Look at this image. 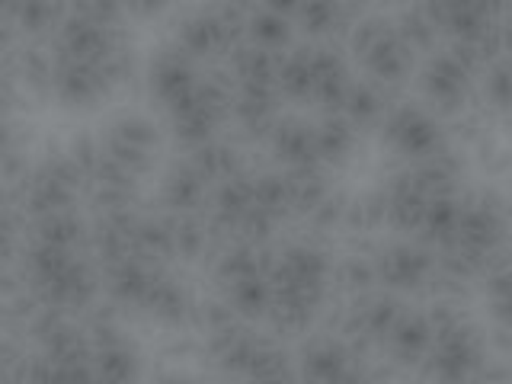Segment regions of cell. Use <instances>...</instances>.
Instances as JSON below:
<instances>
[{
	"label": "cell",
	"mask_w": 512,
	"mask_h": 384,
	"mask_svg": "<svg viewBox=\"0 0 512 384\" xmlns=\"http://www.w3.org/2000/svg\"><path fill=\"white\" fill-rule=\"evenodd\" d=\"M349 90V71L340 52L314 48L311 52V96L327 109V116H340L343 96Z\"/></svg>",
	"instance_id": "obj_9"
},
{
	"label": "cell",
	"mask_w": 512,
	"mask_h": 384,
	"mask_svg": "<svg viewBox=\"0 0 512 384\" xmlns=\"http://www.w3.org/2000/svg\"><path fill=\"white\" fill-rule=\"evenodd\" d=\"M487 100L496 109L509 106V64H506V58L493 61L487 68Z\"/></svg>",
	"instance_id": "obj_45"
},
{
	"label": "cell",
	"mask_w": 512,
	"mask_h": 384,
	"mask_svg": "<svg viewBox=\"0 0 512 384\" xmlns=\"http://www.w3.org/2000/svg\"><path fill=\"white\" fill-rule=\"evenodd\" d=\"M141 304L148 308L151 317L164 320V324H180V320H186V314L192 311L183 288L176 285L173 279L160 276V272H154V279L148 285V292H144Z\"/></svg>",
	"instance_id": "obj_23"
},
{
	"label": "cell",
	"mask_w": 512,
	"mask_h": 384,
	"mask_svg": "<svg viewBox=\"0 0 512 384\" xmlns=\"http://www.w3.org/2000/svg\"><path fill=\"white\" fill-rule=\"evenodd\" d=\"M189 167L196 170L205 183H224V180H231V176L244 173L240 154L231 144H221V141H208V144H199V148H192Z\"/></svg>",
	"instance_id": "obj_24"
},
{
	"label": "cell",
	"mask_w": 512,
	"mask_h": 384,
	"mask_svg": "<svg viewBox=\"0 0 512 384\" xmlns=\"http://www.w3.org/2000/svg\"><path fill=\"white\" fill-rule=\"evenodd\" d=\"M64 20V10L52 4H16L10 7V26L26 36H48Z\"/></svg>",
	"instance_id": "obj_37"
},
{
	"label": "cell",
	"mask_w": 512,
	"mask_h": 384,
	"mask_svg": "<svg viewBox=\"0 0 512 384\" xmlns=\"http://www.w3.org/2000/svg\"><path fill=\"white\" fill-rule=\"evenodd\" d=\"M343 224L352 231H375L388 224V196L384 192H365V196L346 202Z\"/></svg>",
	"instance_id": "obj_38"
},
{
	"label": "cell",
	"mask_w": 512,
	"mask_h": 384,
	"mask_svg": "<svg viewBox=\"0 0 512 384\" xmlns=\"http://www.w3.org/2000/svg\"><path fill=\"white\" fill-rule=\"evenodd\" d=\"M64 372H68V368L55 365L52 359L39 352V356L23 359V365L16 368L13 384H64Z\"/></svg>",
	"instance_id": "obj_43"
},
{
	"label": "cell",
	"mask_w": 512,
	"mask_h": 384,
	"mask_svg": "<svg viewBox=\"0 0 512 384\" xmlns=\"http://www.w3.org/2000/svg\"><path fill=\"white\" fill-rule=\"evenodd\" d=\"M375 282L378 279H375L372 260H359V256H352V260L340 263V269H336V285L349 295H365Z\"/></svg>",
	"instance_id": "obj_42"
},
{
	"label": "cell",
	"mask_w": 512,
	"mask_h": 384,
	"mask_svg": "<svg viewBox=\"0 0 512 384\" xmlns=\"http://www.w3.org/2000/svg\"><path fill=\"white\" fill-rule=\"evenodd\" d=\"M90 368L103 384H135L138 381V359L125 343L93 349Z\"/></svg>",
	"instance_id": "obj_28"
},
{
	"label": "cell",
	"mask_w": 512,
	"mask_h": 384,
	"mask_svg": "<svg viewBox=\"0 0 512 384\" xmlns=\"http://www.w3.org/2000/svg\"><path fill=\"white\" fill-rule=\"evenodd\" d=\"M109 90V80L103 77V68L71 58H52V93L68 106H90Z\"/></svg>",
	"instance_id": "obj_7"
},
{
	"label": "cell",
	"mask_w": 512,
	"mask_h": 384,
	"mask_svg": "<svg viewBox=\"0 0 512 384\" xmlns=\"http://www.w3.org/2000/svg\"><path fill=\"white\" fill-rule=\"evenodd\" d=\"M352 144H356V128L343 116H327L314 128V151L320 164H340L349 157Z\"/></svg>",
	"instance_id": "obj_29"
},
{
	"label": "cell",
	"mask_w": 512,
	"mask_h": 384,
	"mask_svg": "<svg viewBox=\"0 0 512 384\" xmlns=\"http://www.w3.org/2000/svg\"><path fill=\"white\" fill-rule=\"evenodd\" d=\"M384 138H388V144L397 154L426 160L429 154L439 151L442 128L420 106H400L391 112L388 122H384Z\"/></svg>",
	"instance_id": "obj_4"
},
{
	"label": "cell",
	"mask_w": 512,
	"mask_h": 384,
	"mask_svg": "<svg viewBox=\"0 0 512 384\" xmlns=\"http://www.w3.org/2000/svg\"><path fill=\"white\" fill-rule=\"evenodd\" d=\"M247 39L256 48H266V52L276 55L279 48L292 42V20L285 13L272 10V7H250L247 13Z\"/></svg>",
	"instance_id": "obj_21"
},
{
	"label": "cell",
	"mask_w": 512,
	"mask_h": 384,
	"mask_svg": "<svg viewBox=\"0 0 512 384\" xmlns=\"http://www.w3.org/2000/svg\"><path fill=\"white\" fill-rule=\"evenodd\" d=\"M55 48H58L55 55H61V58L103 68V64L109 61V55L122 48V42H119L116 29L100 26V23H93V20H87V16L71 10V13H64L61 26L55 29Z\"/></svg>",
	"instance_id": "obj_2"
},
{
	"label": "cell",
	"mask_w": 512,
	"mask_h": 384,
	"mask_svg": "<svg viewBox=\"0 0 512 384\" xmlns=\"http://www.w3.org/2000/svg\"><path fill=\"white\" fill-rule=\"evenodd\" d=\"M173 228V253H180L183 260H196L208 244V228L196 215H176L170 221Z\"/></svg>",
	"instance_id": "obj_41"
},
{
	"label": "cell",
	"mask_w": 512,
	"mask_h": 384,
	"mask_svg": "<svg viewBox=\"0 0 512 384\" xmlns=\"http://www.w3.org/2000/svg\"><path fill=\"white\" fill-rule=\"evenodd\" d=\"M32 231H36V244H45V247H58V250H74L80 240L87 237V224L80 221V215L74 208L68 212H55V215H42L32 224Z\"/></svg>",
	"instance_id": "obj_26"
},
{
	"label": "cell",
	"mask_w": 512,
	"mask_h": 384,
	"mask_svg": "<svg viewBox=\"0 0 512 384\" xmlns=\"http://www.w3.org/2000/svg\"><path fill=\"white\" fill-rule=\"evenodd\" d=\"M359 58L365 64V71L372 74L378 84H384V87L400 84V80L407 77L410 64H413V52L397 39V32H394L391 23L381 29V36L372 45H368Z\"/></svg>",
	"instance_id": "obj_10"
},
{
	"label": "cell",
	"mask_w": 512,
	"mask_h": 384,
	"mask_svg": "<svg viewBox=\"0 0 512 384\" xmlns=\"http://www.w3.org/2000/svg\"><path fill=\"white\" fill-rule=\"evenodd\" d=\"M272 301V288L266 276H250L228 285V304L240 317H266Z\"/></svg>",
	"instance_id": "obj_33"
},
{
	"label": "cell",
	"mask_w": 512,
	"mask_h": 384,
	"mask_svg": "<svg viewBox=\"0 0 512 384\" xmlns=\"http://www.w3.org/2000/svg\"><path fill=\"white\" fill-rule=\"evenodd\" d=\"M250 192H253V205L260 208V212L272 215L276 221L292 212V205H288V183H285L282 173L253 176V180H250Z\"/></svg>",
	"instance_id": "obj_36"
},
{
	"label": "cell",
	"mask_w": 512,
	"mask_h": 384,
	"mask_svg": "<svg viewBox=\"0 0 512 384\" xmlns=\"http://www.w3.org/2000/svg\"><path fill=\"white\" fill-rule=\"evenodd\" d=\"M170 122H173V135L183 144H189V148L208 144L215 135V128L221 125V119H215L212 112L196 100V90H192L183 103L170 106Z\"/></svg>",
	"instance_id": "obj_17"
},
{
	"label": "cell",
	"mask_w": 512,
	"mask_h": 384,
	"mask_svg": "<svg viewBox=\"0 0 512 384\" xmlns=\"http://www.w3.org/2000/svg\"><path fill=\"white\" fill-rule=\"evenodd\" d=\"M381 109H384V100L372 84H349V90L343 96V106H340V116L352 128H365L381 119Z\"/></svg>",
	"instance_id": "obj_34"
},
{
	"label": "cell",
	"mask_w": 512,
	"mask_h": 384,
	"mask_svg": "<svg viewBox=\"0 0 512 384\" xmlns=\"http://www.w3.org/2000/svg\"><path fill=\"white\" fill-rule=\"evenodd\" d=\"M388 343H391V352L397 356V362L420 365L432 349V327H429L426 314L400 311L397 324L388 333Z\"/></svg>",
	"instance_id": "obj_13"
},
{
	"label": "cell",
	"mask_w": 512,
	"mask_h": 384,
	"mask_svg": "<svg viewBox=\"0 0 512 384\" xmlns=\"http://www.w3.org/2000/svg\"><path fill=\"white\" fill-rule=\"evenodd\" d=\"M106 138L125 144V148H135V151H148V154H154L157 141H160V132H157V125H154L148 116H122V119L112 122V128H109V135H106Z\"/></svg>",
	"instance_id": "obj_40"
},
{
	"label": "cell",
	"mask_w": 512,
	"mask_h": 384,
	"mask_svg": "<svg viewBox=\"0 0 512 384\" xmlns=\"http://www.w3.org/2000/svg\"><path fill=\"white\" fill-rule=\"evenodd\" d=\"M151 279H154V272L148 269V263L135 260V256L106 266V288L112 292V298L122 304H141Z\"/></svg>",
	"instance_id": "obj_22"
},
{
	"label": "cell",
	"mask_w": 512,
	"mask_h": 384,
	"mask_svg": "<svg viewBox=\"0 0 512 384\" xmlns=\"http://www.w3.org/2000/svg\"><path fill=\"white\" fill-rule=\"evenodd\" d=\"M276 68H279V55L266 52V48H256L250 42L234 48V74H237V84L276 87Z\"/></svg>",
	"instance_id": "obj_27"
},
{
	"label": "cell",
	"mask_w": 512,
	"mask_h": 384,
	"mask_svg": "<svg viewBox=\"0 0 512 384\" xmlns=\"http://www.w3.org/2000/svg\"><path fill=\"white\" fill-rule=\"evenodd\" d=\"M208 183L189 164H176L164 180V205L176 215H196L205 202Z\"/></svg>",
	"instance_id": "obj_19"
},
{
	"label": "cell",
	"mask_w": 512,
	"mask_h": 384,
	"mask_svg": "<svg viewBox=\"0 0 512 384\" xmlns=\"http://www.w3.org/2000/svg\"><path fill=\"white\" fill-rule=\"evenodd\" d=\"M196 71H192V64L186 55L180 52H167V55H160L157 64L151 68V90L157 93V100L160 103H167L176 106V103H183L186 96L196 90Z\"/></svg>",
	"instance_id": "obj_12"
},
{
	"label": "cell",
	"mask_w": 512,
	"mask_h": 384,
	"mask_svg": "<svg viewBox=\"0 0 512 384\" xmlns=\"http://www.w3.org/2000/svg\"><path fill=\"white\" fill-rule=\"evenodd\" d=\"M276 93L288 96V100H308V96H311V52H308V48L288 52L285 58L279 55Z\"/></svg>",
	"instance_id": "obj_32"
},
{
	"label": "cell",
	"mask_w": 512,
	"mask_h": 384,
	"mask_svg": "<svg viewBox=\"0 0 512 384\" xmlns=\"http://www.w3.org/2000/svg\"><path fill=\"white\" fill-rule=\"evenodd\" d=\"M384 196H388V224H394L400 231H420L429 199L416 189L410 170L394 176V183L384 189Z\"/></svg>",
	"instance_id": "obj_15"
},
{
	"label": "cell",
	"mask_w": 512,
	"mask_h": 384,
	"mask_svg": "<svg viewBox=\"0 0 512 384\" xmlns=\"http://www.w3.org/2000/svg\"><path fill=\"white\" fill-rule=\"evenodd\" d=\"M269 288H301V292H327L330 260L320 247L292 244L269 266Z\"/></svg>",
	"instance_id": "obj_3"
},
{
	"label": "cell",
	"mask_w": 512,
	"mask_h": 384,
	"mask_svg": "<svg viewBox=\"0 0 512 384\" xmlns=\"http://www.w3.org/2000/svg\"><path fill=\"white\" fill-rule=\"evenodd\" d=\"M288 183V205L298 215H314V208L330 196V186L324 180L320 167H308V170H288L285 173Z\"/></svg>",
	"instance_id": "obj_30"
},
{
	"label": "cell",
	"mask_w": 512,
	"mask_h": 384,
	"mask_svg": "<svg viewBox=\"0 0 512 384\" xmlns=\"http://www.w3.org/2000/svg\"><path fill=\"white\" fill-rule=\"evenodd\" d=\"M96 288H100V276L93 272V266L87 260H71V266L61 272L58 279L45 282L39 288H29L32 298H36L39 304H45V308H87V304L93 301Z\"/></svg>",
	"instance_id": "obj_6"
},
{
	"label": "cell",
	"mask_w": 512,
	"mask_h": 384,
	"mask_svg": "<svg viewBox=\"0 0 512 384\" xmlns=\"http://www.w3.org/2000/svg\"><path fill=\"white\" fill-rule=\"evenodd\" d=\"M429 384H471L484 365V346L474 327L458 324L432 336L429 356L420 362Z\"/></svg>",
	"instance_id": "obj_1"
},
{
	"label": "cell",
	"mask_w": 512,
	"mask_h": 384,
	"mask_svg": "<svg viewBox=\"0 0 512 384\" xmlns=\"http://www.w3.org/2000/svg\"><path fill=\"white\" fill-rule=\"evenodd\" d=\"M272 228H276V218L260 212L256 205H250L247 212L240 215V221L234 224V231L240 234V240H244V244H250V247H260L263 240L272 234Z\"/></svg>",
	"instance_id": "obj_44"
},
{
	"label": "cell",
	"mask_w": 512,
	"mask_h": 384,
	"mask_svg": "<svg viewBox=\"0 0 512 384\" xmlns=\"http://www.w3.org/2000/svg\"><path fill=\"white\" fill-rule=\"evenodd\" d=\"M269 141H272V154H276V160H282L288 170L320 167L317 151H314V128L311 125H304L298 119H282V122L272 125Z\"/></svg>",
	"instance_id": "obj_11"
},
{
	"label": "cell",
	"mask_w": 512,
	"mask_h": 384,
	"mask_svg": "<svg viewBox=\"0 0 512 384\" xmlns=\"http://www.w3.org/2000/svg\"><path fill=\"white\" fill-rule=\"evenodd\" d=\"M400 301L391 295H378V298H365L359 308H352V317L346 324V333H356L362 340H388L391 327L400 317Z\"/></svg>",
	"instance_id": "obj_14"
},
{
	"label": "cell",
	"mask_w": 512,
	"mask_h": 384,
	"mask_svg": "<svg viewBox=\"0 0 512 384\" xmlns=\"http://www.w3.org/2000/svg\"><path fill=\"white\" fill-rule=\"evenodd\" d=\"M13 55V26H10V7H0V68Z\"/></svg>",
	"instance_id": "obj_46"
},
{
	"label": "cell",
	"mask_w": 512,
	"mask_h": 384,
	"mask_svg": "<svg viewBox=\"0 0 512 384\" xmlns=\"http://www.w3.org/2000/svg\"><path fill=\"white\" fill-rule=\"evenodd\" d=\"M420 84H423V93L432 106H439L442 112H458L464 106V96H468L471 74L445 52V55H436L426 61Z\"/></svg>",
	"instance_id": "obj_8"
},
{
	"label": "cell",
	"mask_w": 512,
	"mask_h": 384,
	"mask_svg": "<svg viewBox=\"0 0 512 384\" xmlns=\"http://www.w3.org/2000/svg\"><path fill=\"white\" fill-rule=\"evenodd\" d=\"M180 45L192 58H215V55L231 52L228 36H224L215 10H202L196 16H189L180 29Z\"/></svg>",
	"instance_id": "obj_16"
},
{
	"label": "cell",
	"mask_w": 512,
	"mask_h": 384,
	"mask_svg": "<svg viewBox=\"0 0 512 384\" xmlns=\"http://www.w3.org/2000/svg\"><path fill=\"white\" fill-rule=\"evenodd\" d=\"M0 384H13V378H10V375H4V372H0Z\"/></svg>",
	"instance_id": "obj_48"
},
{
	"label": "cell",
	"mask_w": 512,
	"mask_h": 384,
	"mask_svg": "<svg viewBox=\"0 0 512 384\" xmlns=\"http://www.w3.org/2000/svg\"><path fill=\"white\" fill-rule=\"evenodd\" d=\"M458 215H461V202L455 196H436L426 202V215H423V240L436 247H448L455 240L458 228Z\"/></svg>",
	"instance_id": "obj_31"
},
{
	"label": "cell",
	"mask_w": 512,
	"mask_h": 384,
	"mask_svg": "<svg viewBox=\"0 0 512 384\" xmlns=\"http://www.w3.org/2000/svg\"><path fill=\"white\" fill-rule=\"evenodd\" d=\"M391 26L397 32V39L404 42L410 52H426V48H432V45H436V39H439V29L426 16L423 7L404 10V13H400V20L391 23Z\"/></svg>",
	"instance_id": "obj_39"
},
{
	"label": "cell",
	"mask_w": 512,
	"mask_h": 384,
	"mask_svg": "<svg viewBox=\"0 0 512 384\" xmlns=\"http://www.w3.org/2000/svg\"><path fill=\"white\" fill-rule=\"evenodd\" d=\"M253 205V192H250V176L237 173L231 180H224L215 186L212 196V228L215 231H234V224L240 215Z\"/></svg>",
	"instance_id": "obj_18"
},
{
	"label": "cell",
	"mask_w": 512,
	"mask_h": 384,
	"mask_svg": "<svg viewBox=\"0 0 512 384\" xmlns=\"http://www.w3.org/2000/svg\"><path fill=\"white\" fill-rule=\"evenodd\" d=\"M276 256H269L263 247H250V244H237L231 250L221 253L218 260V279L224 285H234L240 279H250V276H269V266Z\"/></svg>",
	"instance_id": "obj_25"
},
{
	"label": "cell",
	"mask_w": 512,
	"mask_h": 384,
	"mask_svg": "<svg viewBox=\"0 0 512 384\" xmlns=\"http://www.w3.org/2000/svg\"><path fill=\"white\" fill-rule=\"evenodd\" d=\"M375 279L388 288H420L436 272V253L420 244H394L384 253H378Z\"/></svg>",
	"instance_id": "obj_5"
},
{
	"label": "cell",
	"mask_w": 512,
	"mask_h": 384,
	"mask_svg": "<svg viewBox=\"0 0 512 384\" xmlns=\"http://www.w3.org/2000/svg\"><path fill=\"white\" fill-rule=\"evenodd\" d=\"M71 260H74V253H68V250L32 244L26 250V279H29V288H39L45 282L58 279L61 272L71 266Z\"/></svg>",
	"instance_id": "obj_35"
},
{
	"label": "cell",
	"mask_w": 512,
	"mask_h": 384,
	"mask_svg": "<svg viewBox=\"0 0 512 384\" xmlns=\"http://www.w3.org/2000/svg\"><path fill=\"white\" fill-rule=\"evenodd\" d=\"M64 384H103V381L96 378L90 362H84V365H74V368H68V372H64Z\"/></svg>",
	"instance_id": "obj_47"
},
{
	"label": "cell",
	"mask_w": 512,
	"mask_h": 384,
	"mask_svg": "<svg viewBox=\"0 0 512 384\" xmlns=\"http://www.w3.org/2000/svg\"><path fill=\"white\" fill-rule=\"evenodd\" d=\"M42 356H48L61 368H74V365L90 362L93 349L87 340V330H80V327L68 324V320H61V324L42 340Z\"/></svg>",
	"instance_id": "obj_20"
}]
</instances>
